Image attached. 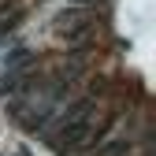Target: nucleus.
<instances>
[{"label": "nucleus", "mask_w": 156, "mask_h": 156, "mask_svg": "<svg viewBox=\"0 0 156 156\" xmlns=\"http://www.w3.org/2000/svg\"><path fill=\"white\" fill-rule=\"evenodd\" d=\"M89 130H93V104L82 101V104L67 108L63 123H60V134H56V145H60V149H78L89 138Z\"/></svg>", "instance_id": "obj_1"}, {"label": "nucleus", "mask_w": 156, "mask_h": 156, "mask_svg": "<svg viewBox=\"0 0 156 156\" xmlns=\"http://www.w3.org/2000/svg\"><path fill=\"white\" fill-rule=\"evenodd\" d=\"M89 30V15L82 8H67L56 15V23H52V34H56V41H82Z\"/></svg>", "instance_id": "obj_2"}, {"label": "nucleus", "mask_w": 156, "mask_h": 156, "mask_svg": "<svg viewBox=\"0 0 156 156\" xmlns=\"http://www.w3.org/2000/svg\"><path fill=\"white\" fill-rule=\"evenodd\" d=\"M26 63H30V52H26V48H15V52L8 56V71H11V74H23Z\"/></svg>", "instance_id": "obj_3"}, {"label": "nucleus", "mask_w": 156, "mask_h": 156, "mask_svg": "<svg viewBox=\"0 0 156 156\" xmlns=\"http://www.w3.org/2000/svg\"><path fill=\"white\" fill-rule=\"evenodd\" d=\"M67 4H93V0H67Z\"/></svg>", "instance_id": "obj_4"}]
</instances>
